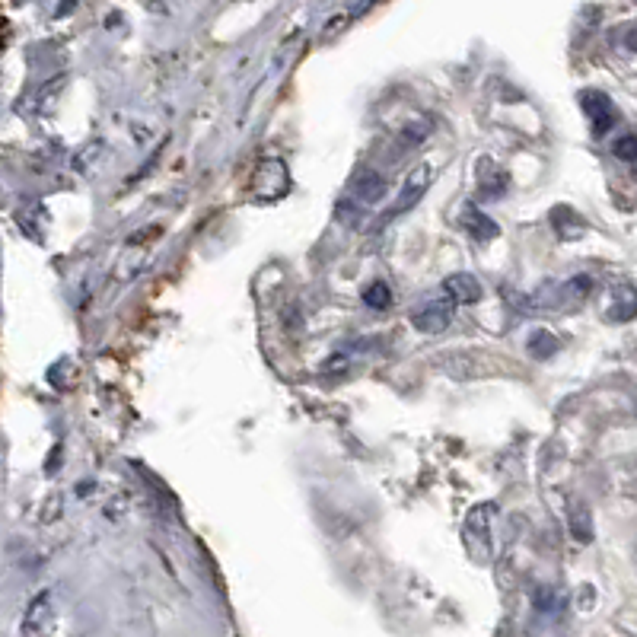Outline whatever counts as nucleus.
<instances>
[{
    "mask_svg": "<svg viewBox=\"0 0 637 637\" xmlns=\"http://www.w3.org/2000/svg\"><path fill=\"white\" fill-rule=\"evenodd\" d=\"M634 179H637V166H634Z\"/></svg>",
    "mask_w": 637,
    "mask_h": 637,
    "instance_id": "nucleus-17",
    "label": "nucleus"
},
{
    "mask_svg": "<svg viewBox=\"0 0 637 637\" xmlns=\"http://www.w3.org/2000/svg\"><path fill=\"white\" fill-rule=\"evenodd\" d=\"M462 223H466V230H469L475 239H481V243H485V239H494L497 233H501V230H497V223H494L491 217L481 214V211L475 208V204H469V208H466V214H462Z\"/></svg>",
    "mask_w": 637,
    "mask_h": 637,
    "instance_id": "nucleus-10",
    "label": "nucleus"
},
{
    "mask_svg": "<svg viewBox=\"0 0 637 637\" xmlns=\"http://www.w3.org/2000/svg\"><path fill=\"white\" fill-rule=\"evenodd\" d=\"M265 185H271V201H278L287 195L290 188V179H287V163L278 160V157H265L262 163H258L255 176H252V195L262 201V195L268 192Z\"/></svg>",
    "mask_w": 637,
    "mask_h": 637,
    "instance_id": "nucleus-3",
    "label": "nucleus"
},
{
    "mask_svg": "<svg viewBox=\"0 0 637 637\" xmlns=\"http://www.w3.org/2000/svg\"><path fill=\"white\" fill-rule=\"evenodd\" d=\"M606 319L612 322H631L637 319V287L622 281L609 290V303H606Z\"/></svg>",
    "mask_w": 637,
    "mask_h": 637,
    "instance_id": "nucleus-7",
    "label": "nucleus"
},
{
    "mask_svg": "<svg viewBox=\"0 0 637 637\" xmlns=\"http://www.w3.org/2000/svg\"><path fill=\"white\" fill-rule=\"evenodd\" d=\"M351 192L357 195V201L364 204H376L383 195H386V179L383 172L376 169H357L354 172V182H351Z\"/></svg>",
    "mask_w": 637,
    "mask_h": 637,
    "instance_id": "nucleus-8",
    "label": "nucleus"
},
{
    "mask_svg": "<svg viewBox=\"0 0 637 637\" xmlns=\"http://www.w3.org/2000/svg\"><path fill=\"white\" fill-rule=\"evenodd\" d=\"M580 106H583V112H587L596 137L609 134L618 125V109H615V102L606 93H599V90L580 93Z\"/></svg>",
    "mask_w": 637,
    "mask_h": 637,
    "instance_id": "nucleus-4",
    "label": "nucleus"
},
{
    "mask_svg": "<svg viewBox=\"0 0 637 637\" xmlns=\"http://www.w3.org/2000/svg\"><path fill=\"white\" fill-rule=\"evenodd\" d=\"M443 290H446V297L456 300V303H478L481 300V284L469 271L450 274V278L443 281Z\"/></svg>",
    "mask_w": 637,
    "mask_h": 637,
    "instance_id": "nucleus-9",
    "label": "nucleus"
},
{
    "mask_svg": "<svg viewBox=\"0 0 637 637\" xmlns=\"http://www.w3.org/2000/svg\"><path fill=\"white\" fill-rule=\"evenodd\" d=\"M612 153L618 160L637 166V134H622V137H618V141L612 144Z\"/></svg>",
    "mask_w": 637,
    "mask_h": 637,
    "instance_id": "nucleus-15",
    "label": "nucleus"
},
{
    "mask_svg": "<svg viewBox=\"0 0 637 637\" xmlns=\"http://www.w3.org/2000/svg\"><path fill=\"white\" fill-rule=\"evenodd\" d=\"M571 532L577 542H593V520H590V510L583 504H574V510H571Z\"/></svg>",
    "mask_w": 637,
    "mask_h": 637,
    "instance_id": "nucleus-13",
    "label": "nucleus"
},
{
    "mask_svg": "<svg viewBox=\"0 0 637 637\" xmlns=\"http://www.w3.org/2000/svg\"><path fill=\"white\" fill-rule=\"evenodd\" d=\"M561 348V341L548 332V329H536V335L529 338V354L532 357H539V360H548V357H555Z\"/></svg>",
    "mask_w": 637,
    "mask_h": 637,
    "instance_id": "nucleus-11",
    "label": "nucleus"
},
{
    "mask_svg": "<svg viewBox=\"0 0 637 637\" xmlns=\"http://www.w3.org/2000/svg\"><path fill=\"white\" fill-rule=\"evenodd\" d=\"M622 42H625V48H628V51H634V55H637V23H634V26H628V32H625V39H622Z\"/></svg>",
    "mask_w": 637,
    "mask_h": 637,
    "instance_id": "nucleus-16",
    "label": "nucleus"
},
{
    "mask_svg": "<svg viewBox=\"0 0 637 637\" xmlns=\"http://www.w3.org/2000/svg\"><path fill=\"white\" fill-rule=\"evenodd\" d=\"M427 185H430V166L421 163V166L408 176V182L402 185V192H399V198H395V204L386 211V220H389V217H399V214H405V211L415 208V204L424 198Z\"/></svg>",
    "mask_w": 637,
    "mask_h": 637,
    "instance_id": "nucleus-6",
    "label": "nucleus"
},
{
    "mask_svg": "<svg viewBox=\"0 0 637 637\" xmlns=\"http://www.w3.org/2000/svg\"><path fill=\"white\" fill-rule=\"evenodd\" d=\"M596 290V281L590 278V274H574L571 281H564V297L567 303H580V300H587L590 294Z\"/></svg>",
    "mask_w": 637,
    "mask_h": 637,
    "instance_id": "nucleus-12",
    "label": "nucleus"
},
{
    "mask_svg": "<svg viewBox=\"0 0 637 637\" xmlns=\"http://www.w3.org/2000/svg\"><path fill=\"white\" fill-rule=\"evenodd\" d=\"M364 303H367L370 309H389V306H392V290H389V284H386V281H373V284H367V287H364Z\"/></svg>",
    "mask_w": 637,
    "mask_h": 637,
    "instance_id": "nucleus-14",
    "label": "nucleus"
},
{
    "mask_svg": "<svg viewBox=\"0 0 637 637\" xmlns=\"http://www.w3.org/2000/svg\"><path fill=\"white\" fill-rule=\"evenodd\" d=\"M494 504H478L466 516V529H462V542L475 564L491 561V520H494Z\"/></svg>",
    "mask_w": 637,
    "mask_h": 637,
    "instance_id": "nucleus-1",
    "label": "nucleus"
},
{
    "mask_svg": "<svg viewBox=\"0 0 637 637\" xmlns=\"http://www.w3.org/2000/svg\"><path fill=\"white\" fill-rule=\"evenodd\" d=\"M453 316H456V300L437 297V300H424L415 313H411V325H415L421 335H440L450 329Z\"/></svg>",
    "mask_w": 637,
    "mask_h": 637,
    "instance_id": "nucleus-2",
    "label": "nucleus"
},
{
    "mask_svg": "<svg viewBox=\"0 0 637 637\" xmlns=\"http://www.w3.org/2000/svg\"><path fill=\"white\" fill-rule=\"evenodd\" d=\"M51 628H55V599H51L48 590H42L39 596H32V602L26 606L23 634L26 637H45Z\"/></svg>",
    "mask_w": 637,
    "mask_h": 637,
    "instance_id": "nucleus-5",
    "label": "nucleus"
}]
</instances>
